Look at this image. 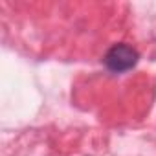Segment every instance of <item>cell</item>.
Segmentation results:
<instances>
[{
	"mask_svg": "<svg viewBox=\"0 0 156 156\" xmlns=\"http://www.w3.org/2000/svg\"><path fill=\"white\" fill-rule=\"evenodd\" d=\"M140 61V53L127 42H118L103 55V64L112 73H125L132 70Z\"/></svg>",
	"mask_w": 156,
	"mask_h": 156,
	"instance_id": "1",
	"label": "cell"
}]
</instances>
